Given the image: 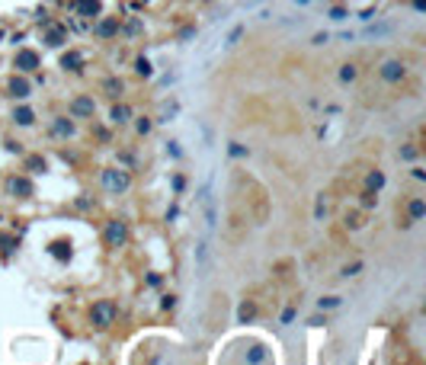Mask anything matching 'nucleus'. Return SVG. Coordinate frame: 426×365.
Returning a JSON list of instances; mask_svg holds the SVG:
<instances>
[{
    "label": "nucleus",
    "instance_id": "obj_14",
    "mask_svg": "<svg viewBox=\"0 0 426 365\" xmlns=\"http://www.w3.org/2000/svg\"><path fill=\"white\" fill-rule=\"evenodd\" d=\"M365 186H369V192H378V189L384 186V173L381 170H372L369 177H365Z\"/></svg>",
    "mask_w": 426,
    "mask_h": 365
},
{
    "label": "nucleus",
    "instance_id": "obj_9",
    "mask_svg": "<svg viewBox=\"0 0 426 365\" xmlns=\"http://www.w3.org/2000/svg\"><path fill=\"white\" fill-rule=\"evenodd\" d=\"M29 90H32L29 80H23V77H13V80H10V96L26 99V96H29Z\"/></svg>",
    "mask_w": 426,
    "mask_h": 365
},
{
    "label": "nucleus",
    "instance_id": "obj_22",
    "mask_svg": "<svg viewBox=\"0 0 426 365\" xmlns=\"http://www.w3.org/2000/svg\"><path fill=\"white\" fill-rule=\"evenodd\" d=\"M356 74H359V71H356V64H343V67H340V80H343V84L356 80Z\"/></svg>",
    "mask_w": 426,
    "mask_h": 365
},
{
    "label": "nucleus",
    "instance_id": "obj_27",
    "mask_svg": "<svg viewBox=\"0 0 426 365\" xmlns=\"http://www.w3.org/2000/svg\"><path fill=\"white\" fill-rule=\"evenodd\" d=\"M250 317H253V304H240V311H237V320H240V323H247Z\"/></svg>",
    "mask_w": 426,
    "mask_h": 365
},
{
    "label": "nucleus",
    "instance_id": "obj_19",
    "mask_svg": "<svg viewBox=\"0 0 426 365\" xmlns=\"http://www.w3.org/2000/svg\"><path fill=\"white\" fill-rule=\"evenodd\" d=\"M45 42H48L51 48H58V45H64V29H48V36H45Z\"/></svg>",
    "mask_w": 426,
    "mask_h": 365
},
{
    "label": "nucleus",
    "instance_id": "obj_4",
    "mask_svg": "<svg viewBox=\"0 0 426 365\" xmlns=\"http://www.w3.org/2000/svg\"><path fill=\"white\" fill-rule=\"evenodd\" d=\"M128 237V231H125V221H119V218H112L109 225H106V243L109 247H122Z\"/></svg>",
    "mask_w": 426,
    "mask_h": 365
},
{
    "label": "nucleus",
    "instance_id": "obj_32",
    "mask_svg": "<svg viewBox=\"0 0 426 365\" xmlns=\"http://www.w3.org/2000/svg\"><path fill=\"white\" fill-rule=\"evenodd\" d=\"M362 205L372 208V205H375V195H372V192H362Z\"/></svg>",
    "mask_w": 426,
    "mask_h": 365
},
{
    "label": "nucleus",
    "instance_id": "obj_18",
    "mask_svg": "<svg viewBox=\"0 0 426 365\" xmlns=\"http://www.w3.org/2000/svg\"><path fill=\"white\" fill-rule=\"evenodd\" d=\"M195 256H199V275H205V266H208V247L205 243L195 247Z\"/></svg>",
    "mask_w": 426,
    "mask_h": 365
},
{
    "label": "nucleus",
    "instance_id": "obj_16",
    "mask_svg": "<svg viewBox=\"0 0 426 365\" xmlns=\"http://www.w3.org/2000/svg\"><path fill=\"white\" fill-rule=\"evenodd\" d=\"M13 122H16V125H32V122H36V116H32V109L19 106V109L13 112Z\"/></svg>",
    "mask_w": 426,
    "mask_h": 365
},
{
    "label": "nucleus",
    "instance_id": "obj_12",
    "mask_svg": "<svg viewBox=\"0 0 426 365\" xmlns=\"http://www.w3.org/2000/svg\"><path fill=\"white\" fill-rule=\"evenodd\" d=\"M391 32H394V26L378 23V26H369V29H365V36H369V39H384V36H391Z\"/></svg>",
    "mask_w": 426,
    "mask_h": 365
},
{
    "label": "nucleus",
    "instance_id": "obj_1",
    "mask_svg": "<svg viewBox=\"0 0 426 365\" xmlns=\"http://www.w3.org/2000/svg\"><path fill=\"white\" fill-rule=\"evenodd\" d=\"M116 314H119V308L112 301H96V304H93V311H90V320H93V327L106 330V327L116 323Z\"/></svg>",
    "mask_w": 426,
    "mask_h": 365
},
{
    "label": "nucleus",
    "instance_id": "obj_28",
    "mask_svg": "<svg viewBox=\"0 0 426 365\" xmlns=\"http://www.w3.org/2000/svg\"><path fill=\"white\" fill-rule=\"evenodd\" d=\"M324 215H327V199H324V195H321V199H317V212H314V218L321 221Z\"/></svg>",
    "mask_w": 426,
    "mask_h": 365
},
{
    "label": "nucleus",
    "instance_id": "obj_24",
    "mask_svg": "<svg viewBox=\"0 0 426 365\" xmlns=\"http://www.w3.org/2000/svg\"><path fill=\"white\" fill-rule=\"evenodd\" d=\"M51 253H55L58 260H67V256H71V247H67V243H51Z\"/></svg>",
    "mask_w": 426,
    "mask_h": 365
},
{
    "label": "nucleus",
    "instance_id": "obj_17",
    "mask_svg": "<svg viewBox=\"0 0 426 365\" xmlns=\"http://www.w3.org/2000/svg\"><path fill=\"white\" fill-rule=\"evenodd\" d=\"M103 90H106V96H122V90H125V87H122V80L109 77V80L103 84Z\"/></svg>",
    "mask_w": 426,
    "mask_h": 365
},
{
    "label": "nucleus",
    "instance_id": "obj_29",
    "mask_svg": "<svg viewBox=\"0 0 426 365\" xmlns=\"http://www.w3.org/2000/svg\"><path fill=\"white\" fill-rule=\"evenodd\" d=\"M243 36V29L237 26V29H231V36H228V45H237V39Z\"/></svg>",
    "mask_w": 426,
    "mask_h": 365
},
{
    "label": "nucleus",
    "instance_id": "obj_2",
    "mask_svg": "<svg viewBox=\"0 0 426 365\" xmlns=\"http://www.w3.org/2000/svg\"><path fill=\"white\" fill-rule=\"evenodd\" d=\"M378 74H381V80H388V84H401L404 74H407V67H404L401 58H388V61H381Z\"/></svg>",
    "mask_w": 426,
    "mask_h": 365
},
{
    "label": "nucleus",
    "instance_id": "obj_25",
    "mask_svg": "<svg viewBox=\"0 0 426 365\" xmlns=\"http://www.w3.org/2000/svg\"><path fill=\"white\" fill-rule=\"evenodd\" d=\"M135 71H138V74H144V77H151V74H154V67H151V61H147V58H138Z\"/></svg>",
    "mask_w": 426,
    "mask_h": 365
},
{
    "label": "nucleus",
    "instance_id": "obj_20",
    "mask_svg": "<svg viewBox=\"0 0 426 365\" xmlns=\"http://www.w3.org/2000/svg\"><path fill=\"white\" fill-rule=\"evenodd\" d=\"M0 250H3V253H13V250H16V237H13V234H0Z\"/></svg>",
    "mask_w": 426,
    "mask_h": 365
},
{
    "label": "nucleus",
    "instance_id": "obj_10",
    "mask_svg": "<svg viewBox=\"0 0 426 365\" xmlns=\"http://www.w3.org/2000/svg\"><path fill=\"white\" fill-rule=\"evenodd\" d=\"M74 10L80 16H96L99 13V0H74Z\"/></svg>",
    "mask_w": 426,
    "mask_h": 365
},
{
    "label": "nucleus",
    "instance_id": "obj_36",
    "mask_svg": "<svg viewBox=\"0 0 426 365\" xmlns=\"http://www.w3.org/2000/svg\"><path fill=\"white\" fill-rule=\"evenodd\" d=\"M231 154H234V157H243V154H247V151H243L240 144H231Z\"/></svg>",
    "mask_w": 426,
    "mask_h": 365
},
{
    "label": "nucleus",
    "instance_id": "obj_15",
    "mask_svg": "<svg viewBox=\"0 0 426 365\" xmlns=\"http://www.w3.org/2000/svg\"><path fill=\"white\" fill-rule=\"evenodd\" d=\"M116 32H119V23H116V19H103V23L96 26V36H103V39L116 36Z\"/></svg>",
    "mask_w": 426,
    "mask_h": 365
},
{
    "label": "nucleus",
    "instance_id": "obj_23",
    "mask_svg": "<svg viewBox=\"0 0 426 365\" xmlns=\"http://www.w3.org/2000/svg\"><path fill=\"white\" fill-rule=\"evenodd\" d=\"M247 359H250V362H266V349H263V346H250Z\"/></svg>",
    "mask_w": 426,
    "mask_h": 365
},
{
    "label": "nucleus",
    "instance_id": "obj_13",
    "mask_svg": "<svg viewBox=\"0 0 426 365\" xmlns=\"http://www.w3.org/2000/svg\"><path fill=\"white\" fill-rule=\"evenodd\" d=\"M80 64H84V58H80L77 51H67V55L61 58V67H64V71H80Z\"/></svg>",
    "mask_w": 426,
    "mask_h": 365
},
{
    "label": "nucleus",
    "instance_id": "obj_8",
    "mask_svg": "<svg viewBox=\"0 0 426 365\" xmlns=\"http://www.w3.org/2000/svg\"><path fill=\"white\" fill-rule=\"evenodd\" d=\"M51 132H55L58 138H71V135H74V122L64 119V116H58L55 122H51Z\"/></svg>",
    "mask_w": 426,
    "mask_h": 365
},
{
    "label": "nucleus",
    "instance_id": "obj_11",
    "mask_svg": "<svg viewBox=\"0 0 426 365\" xmlns=\"http://www.w3.org/2000/svg\"><path fill=\"white\" fill-rule=\"evenodd\" d=\"M128 116H132V109L128 106H112V112H109V122L112 125H125Z\"/></svg>",
    "mask_w": 426,
    "mask_h": 365
},
{
    "label": "nucleus",
    "instance_id": "obj_5",
    "mask_svg": "<svg viewBox=\"0 0 426 365\" xmlns=\"http://www.w3.org/2000/svg\"><path fill=\"white\" fill-rule=\"evenodd\" d=\"M6 192L19 195V199H29V195L36 192V186H32V180H26V177H13V180H6Z\"/></svg>",
    "mask_w": 426,
    "mask_h": 365
},
{
    "label": "nucleus",
    "instance_id": "obj_21",
    "mask_svg": "<svg viewBox=\"0 0 426 365\" xmlns=\"http://www.w3.org/2000/svg\"><path fill=\"white\" fill-rule=\"evenodd\" d=\"M423 212H426L423 199H414V202H410V218H414V221H420V218H423Z\"/></svg>",
    "mask_w": 426,
    "mask_h": 365
},
{
    "label": "nucleus",
    "instance_id": "obj_6",
    "mask_svg": "<svg viewBox=\"0 0 426 365\" xmlns=\"http://www.w3.org/2000/svg\"><path fill=\"white\" fill-rule=\"evenodd\" d=\"M13 64H16V71H36L39 67V55L36 51H29V48H23V51H16V58H13Z\"/></svg>",
    "mask_w": 426,
    "mask_h": 365
},
{
    "label": "nucleus",
    "instance_id": "obj_3",
    "mask_svg": "<svg viewBox=\"0 0 426 365\" xmlns=\"http://www.w3.org/2000/svg\"><path fill=\"white\" fill-rule=\"evenodd\" d=\"M103 186L119 195V192H125V189L132 186V177H128L125 170H103Z\"/></svg>",
    "mask_w": 426,
    "mask_h": 365
},
{
    "label": "nucleus",
    "instance_id": "obj_33",
    "mask_svg": "<svg viewBox=\"0 0 426 365\" xmlns=\"http://www.w3.org/2000/svg\"><path fill=\"white\" fill-rule=\"evenodd\" d=\"M330 19H336V23H340V19H346V10H340V6H336V10L330 13Z\"/></svg>",
    "mask_w": 426,
    "mask_h": 365
},
{
    "label": "nucleus",
    "instance_id": "obj_34",
    "mask_svg": "<svg viewBox=\"0 0 426 365\" xmlns=\"http://www.w3.org/2000/svg\"><path fill=\"white\" fill-rule=\"evenodd\" d=\"M138 132H141V135H147V132H151V122L141 119V122H138Z\"/></svg>",
    "mask_w": 426,
    "mask_h": 365
},
{
    "label": "nucleus",
    "instance_id": "obj_35",
    "mask_svg": "<svg viewBox=\"0 0 426 365\" xmlns=\"http://www.w3.org/2000/svg\"><path fill=\"white\" fill-rule=\"evenodd\" d=\"M359 269H362V263H356V266H346V269H343V275H356Z\"/></svg>",
    "mask_w": 426,
    "mask_h": 365
},
{
    "label": "nucleus",
    "instance_id": "obj_30",
    "mask_svg": "<svg viewBox=\"0 0 426 365\" xmlns=\"http://www.w3.org/2000/svg\"><path fill=\"white\" fill-rule=\"evenodd\" d=\"M336 304H340L336 295H333V298H321V308H336Z\"/></svg>",
    "mask_w": 426,
    "mask_h": 365
},
{
    "label": "nucleus",
    "instance_id": "obj_7",
    "mask_svg": "<svg viewBox=\"0 0 426 365\" xmlns=\"http://www.w3.org/2000/svg\"><path fill=\"white\" fill-rule=\"evenodd\" d=\"M93 109H96V103H93V96H77L71 103V116H77V119H87V116H93Z\"/></svg>",
    "mask_w": 426,
    "mask_h": 365
},
{
    "label": "nucleus",
    "instance_id": "obj_26",
    "mask_svg": "<svg viewBox=\"0 0 426 365\" xmlns=\"http://www.w3.org/2000/svg\"><path fill=\"white\" fill-rule=\"evenodd\" d=\"M26 167H29L32 173H42L45 170V160L42 157H29V160H26Z\"/></svg>",
    "mask_w": 426,
    "mask_h": 365
},
{
    "label": "nucleus",
    "instance_id": "obj_31",
    "mask_svg": "<svg viewBox=\"0 0 426 365\" xmlns=\"http://www.w3.org/2000/svg\"><path fill=\"white\" fill-rule=\"evenodd\" d=\"M401 157H404V160H414V157H417V147H404Z\"/></svg>",
    "mask_w": 426,
    "mask_h": 365
}]
</instances>
